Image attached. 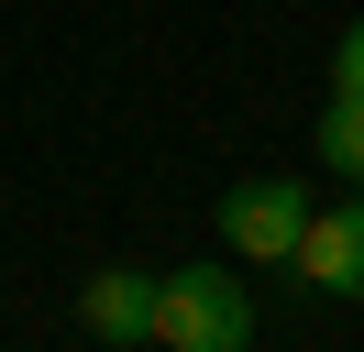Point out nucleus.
I'll use <instances>...</instances> for the list:
<instances>
[{"mask_svg":"<svg viewBox=\"0 0 364 352\" xmlns=\"http://www.w3.org/2000/svg\"><path fill=\"white\" fill-rule=\"evenodd\" d=\"M243 341H254L243 275H210V264L155 275V352H243Z\"/></svg>","mask_w":364,"mask_h":352,"instance_id":"nucleus-1","label":"nucleus"},{"mask_svg":"<svg viewBox=\"0 0 364 352\" xmlns=\"http://www.w3.org/2000/svg\"><path fill=\"white\" fill-rule=\"evenodd\" d=\"M77 330L111 341V352L155 341V275H144V264H100V275L77 286Z\"/></svg>","mask_w":364,"mask_h":352,"instance_id":"nucleus-3","label":"nucleus"},{"mask_svg":"<svg viewBox=\"0 0 364 352\" xmlns=\"http://www.w3.org/2000/svg\"><path fill=\"white\" fill-rule=\"evenodd\" d=\"M298 275H309L320 297H364V187L342 198V209H309V231H298Z\"/></svg>","mask_w":364,"mask_h":352,"instance_id":"nucleus-4","label":"nucleus"},{"mask_svg":"<svg viewBox=\"0 0 364 352\" xmlns=\"http://www.w3.org/2000/svg\"><path fill=\"white\" fill-rule=\"evenodd\" d=\"M309 143H320V165H331V176H353V187H364V99H342V88H331V110H320Z\"/></svg>","mask_w":364,"mask_h":352,"instance_id":"nucleus-5","label":"nucleus"},{"mask_svg":"<svg viewBox=\"0 0 364 352\" xmlns=\"http://www.w3.org/2000/svg\"><path fill=\"white\" fill-rule=\"evenodd\" d=\"M331 88H342V99H364V22L331 44Z\"/></svg>","mask_w":364,"mask_h":352,"instance_id":"nucleus-6","label":"nucleus"},{"mask_svg":"<svg viewBox=\"0 0 364 352\" xmlns=\"http://www.w3.org/2000/svg\"><path fill=\"white\" fill-rule=\"evenodd\" d=\"M298 231H309V198H298L287 176H243V187L221 198V242L243 264H298Z\"/></svg>","mask_w":364,"mask_h":352,"instance_id":"nucleus-2","label":"nucleus"}]
</instances>
